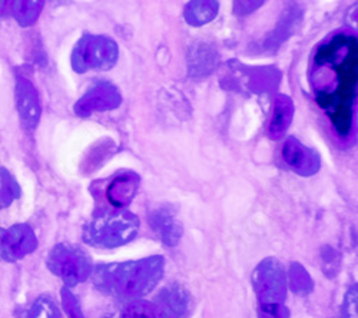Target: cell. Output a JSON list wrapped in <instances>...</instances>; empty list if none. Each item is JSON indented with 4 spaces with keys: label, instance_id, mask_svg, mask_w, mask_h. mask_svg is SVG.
<instances>
[{
    "label": "cell",
    "instance_id": "17",
    "mask_svg": "<svg viewBox=\"0 0 358 318\" xmlns=\"http://www.w3.org/2000/svg\"><path fill=\"white\" fill-rule=\"evenodd\" d=\"M287 285L294 294L306 297L314 290V280L300 263H294L287 273Z\"/></svg>",
    "mask_w": 358,
    "mask_h": 318
},
{
    "label": "cell",
    "instance_id": "15",
    "mask_svg": "<svg viewBox=\"0 0 358 318\" xmlns=\"http://www.w3.org/2000/svg\"><path fill=\"white\" fill-rule=\"evenodd\" d=\"M295 113L294 102L287 95H277L273 103V113L270 124H268V136L273 140H280L285 136L288 128L292 124Z\"/></svg>",
    "mask_w": 358,
    "mask_h": 318
},
{
    "label": "cell",
    "instance_id": "19",
    "mask_svg": "<svg viewBox=\"0 0 358 318\" xmlns=\"http://www.w3.org/2000/svg\"><path fill=\"white\" fill-rule=\"evenodd\" d=\"M20 194L15 180L5 169H0V208L10 205V202Z\"/></svg>",
    "mask_w": 358,
    "mask_h": 318
},
{
    "label": "cell",
    "instance_id": "10",
    "mask_svg": "<svg viewBox=\"0 0 358 318\" xmlns=\"http://www.w3.org/2000/svg\"><path fill=\"white\" fill-rule=\"evenodd\" d=\"M141 178L134 171H122L108 182L105 196L109 204L116 210H124L136 196Z\"/></svg>",
    "mask_w": 358,
    "mask_h": 318
},
{
    "label": "cell",
    "instance_id": "20",
    "mask_svg": "<svg viewBox=\"0 0 358 318\" xmlns=\"http://www.w3.org/2000/svg\"><path fill=\"white\" fill-rule=\"evenodd\" d=\"M321 259L324 274L330 278L336 277L341 266V255L333 247H324L321 250Z\"/></svg>",
    "mask_w": 358,
    "mask_h": 318
},
{
    "label": "cell",
    "instance_id": "24",
    "mask_svg": "<svg viewBox=\"0 0 358 318\" xmlns=\"http://www.w3.org/2000/svg\"><path fill=\"white\" fill-rule=\"evenodd\" d=\"M26 9H22V13L17 16L19 22L22 24H31L35 22V19L39 16L41 13V8H42V3L39 2H26Z\"/></svg>",
    "mask_w": 358,
    "mask_h": 318
},
{
    "label": "cell",
    "instance_id": "26",
    "mask_svg": "<svg viewBox=\"0 0 358 318\" xmlns=\"http://www.w3.org/2000/svg\"><path fill=\"white\" fill-rule=\"evenodd\" d=\"M106 318H108V317H106Z\"/></svg>",
    "mask_w": 358,
    "mask_h": 318
},
{
    "label": "cell",
    "instance_id": "21",
    "mask_svg": "<svg viewBox=\"0 0 358 318\" xmlns=\"http://www.w3.org/2000/svg\"><path fill=\"white\" fill-rule=\"evenodd\" d=\"M62 301H64V308L68 314V318H85L78 298L68 290V288H64L62 290Z\"/></svg>",
    "mask_w": 358,
    "mask_h": 318
},
{
    "label": "cell",
    "instance_id": "14",
    "mask_svg": "<svg viewBox=\"0 0 358 318\" xmlns=\"http://www.w3.org/2000/svg\"><path fill=\"white\" fill-rule=\"evenodd\" d=\"M187 59L191 79H203L217 69L220 64V53L211 43L196 42L189 48Z\"/></svg>",
    "mask_w": 358,
    "mask_h": 318
},
{
    "label": "cell",
    "instance_id": "25",
    "mask_svg": "<svg viewBox=\"0 0 358 318\" xmlns=\"http://www.w3.org/2000/svg\"><path fill=\"white\" fill-rule=\"evenodd\" d=\"M262 5H264V2H254V0H251V2H235L234 8H235V13L238 16H245L248 13H252Z\"/></svg>",
    "mask_w": 358,
    "mask_h": 318
},
{
    "label": "cell",
    "instance_id": "16",
    "mask_svg": "<svg viewBox=\"0 0 358 318\" xmlns=\"http://www.w3.org/2000/svg\"><path fill=\"white\" fill-rule=\"evenodd\" d=\"M220 12V3L215 0H194L188 2L184 10V17L191 26H203L213 22Z\"/></svg>",
    "mask_w": 358,
    "mask_h": 318
},
{
    "label": "cell",
    "instance_id": "22",
    "mask_svg": "<svg viewBox=\"0 0 358 318\" xmlns=\"http://www.w3.org/2000/svg\"><path fill=\"white\" fill-rule=\"evenodd\" d=\"M357 285H352L345 294L343 307H341V318H357V301H358Z\"/></svg>",
    "mask_w": 358,
    "mask_h": 318
},
{
    "label": "cell",
    "instance_id": "1",
    "mask_svg": "<svg viewBox=\"0 0 358 318\" xmlns=\"http://www.w3.org/2000/svg\"><path fill=\"white\" fill-rule=\"evenodd\" d=\"M357 64V39L345 34L336 35L314 55L311 80L315 99L340 135H347L351 128Z\"/></svg>",
    "mask_w": 358,
    "mask_h": 318
},
{
    "label": "cell",
    "instance_id": "18",
    "mask_svg": "<svg viewBox=\"0 0 358 318\" xmlns=\"http://www.w3.org/2000/svg\"><path fill=\"white\" fill-rule=\"evenodd\" d=\"M121 318H165V315L152 301H134L122 310Z\"/></svg>",
    "mask_w": 358,
    "mask_h": 318
},
{
    "label": "cell",
    "instance_id": "3",
    "mask_svg": "<svg viewBox=\"0 0 358 318\" xmlns=\"http://www.w3.org/2000/svg\"><path fill=\"white\" fill-rule=\"evenodd\" d=\"M141 219L136 214L115 210L95 215L83 228V241L98 248H117L129 244L139 233Z\"/></svg>",
    "mask_w": 358,
    "mask_h": 318
},
{
    "label": "cell",
    "instance_id": "13",
    "mask_svg": "<svg viewBox=\"0 0 358 318\" xmlns=\"http://www.w3.org/2000/svg\"><path fill=\"white\" fill-rule=\"evenodd\" d=\"M149 225L155 231L159 240L168 247H176L184 234L181 221L178 219L172 207L168 205L159 207L151 212V215H149Z\"/></svg>",
    "mask_w": 358,
    "mask_h": 318
},
{
    "label": "cell",
    "instance_id": "12",
    "mask_svg": "<svg viewBox=\"0 0 358 318\" xmlns=\"http://www.w3.org/2000/svg\"><path fill=\"white\" fill-rule=\"evenodd\" d=\"M16 99L22 125L29 131H34L39 124L42 108L35 86L24 78L17 79Z\"/></svg>",
    "mask_w": 358,
    "mask_h": 318
},
{
    "label": "cell",
    "instance_id": "8",
    "mask_svg": "<svg viewBox=\"0 0 358 318\" xmlns=\"http://www.w3.org/2000/svg\"><path fill=\"white\" fill-rule=\"evenodd\" d=\"M38 240L34 229L26 224L13 225L9 229L0 228V258L15 263L36 250Z\"/></svg>",
    "mask_w": 358,
    "mask_h": 318
},
{
    "label": "cell",
    "instance_id": "5",
    "mask_svg": "<svg viewBox=\"0 0 358 318\" xmlns=\"http://www.w3.org/2000/svg\"><path fill=\"white\" fill-rule=\"evenodd\" d=\"M252 285L258 307L284 305L287 298V273L277 258L268 256L255 267Z\"/></svg>",
    "mask_w": 358,
    "mask_h": 318
},
{
    "label": "cell",
    "instance_id": "23",
    "mask_svg": "<svg viewBox=\"0 0 358 318\" xmlns=\"http://www.w3.org/2000/svg\"><path fill=\"white\" fill-rule=\"evenodd\" d=\"M291 312L288 307L273 305V307H258V318H289Z\"/></svg>",
    "mask_w": 358,
    "mask_h": 318
},
{
    "label": "cell",
    "instance_id": "2",
    "mask_svg": "<svg viewBox=\"0 0 358 318\" xmlns=\"http://www.w3.org/2000/svg\"><path fill=\"white\" fill-rule=\"evenodd\" d=\"M165 271V258L151 255L135 261L99 264L92 270L94 285L105 296L139 298L151 293Z\"/></svg>",
    "mask_w": 358,
    "mask_h": 318
},
{
    "label": "cell",
    "instance_id": "9",
    "mask_svg": "<svg viewBox=\"0 0 358 318\" xmlns=\"http://www.w3.org/2000/svg\"><path fill=\"white\" fill-rule=\"evenodd\" d=\"M281 154L284 162L301 177H313L321 168L320 154L294 136L285 139Z\"/></svg>",
    "mask_w": 358,
    "mask_h": 318
},
{
    "label": "cell",
    "instance_id": "6",
    "mask_svg": "<svg viewBox=\"0 0 358 318\" xmlns=\"http://www.w3.org/2000/svg\"><path fill=\"white\" fill-rule=\"evenodd\" d=\"M48 267L68 287H75L92 275L91 256L72 244L53 247L48 256Z\"/></svg>",
    "mask_w": 358,
    "mask_h": 318
},
{
    "label": "cell",
    "instance_id": "11",
    "mask_svg": "<svg viewBox=\"0 0 358 318\" xmlns=\"http://www.w3.org/2000/svg\"><path fill=\"white\" fill-rule=\"evenodd\" d=\"M165 318H185L192 307L191 293L181 284L164 287L154 301Z\"/></svg>",
    "mask_w": 358,
    "mask_h": 318
},
{
    "label": "cell",
    "instance_id": "4",
    "mask_svg": "<svg viewBox=\"0 0 358 318\" xmlns=\"http://www.w3.org/2000/svg\"><path fill=\"white\" fill-rule=\"evenodd\" d=\"M119 57L117 43L103 35H85L72 53V68L78 73L89 71H109Z\"/></svg>",
    "mask_w": 358,
    "mask_h": 318
},
{
    "label": "cell",
    "instance_id": "7",
    "mask_svg": "<svg viewBox=\"0 0 358 318\" xmlns=\"http://www.w3.org/2000/svg\"><path fill=\"white\" fill-rule=\"evenodd\" d=\"M122 105V94L112 82L102 80L92 86L75 105L78 117H89L96 112H108Z\"/></svg>",
    "mask_w": 358,
    "mask_h": 318
}]
</instances>
